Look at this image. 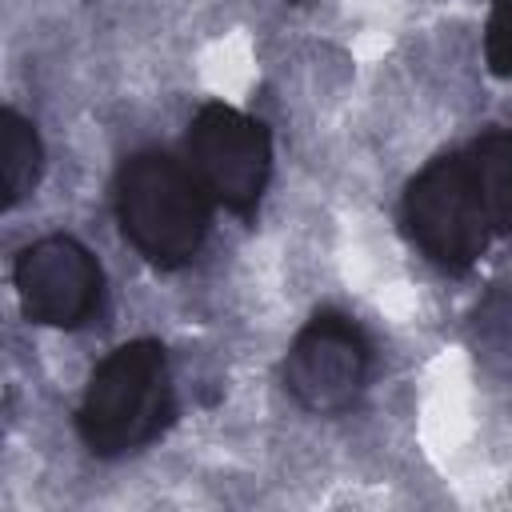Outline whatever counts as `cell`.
Here are the masks:
<instances>
[{
	"mask_svg": "<svg viewBox=\"0 0 512 512\" xmlns=\"http://www.w3.org/2000/svg\"><path fill=\"white\" fill-rule=\"evenodd\" d=\"M172 368L160 340H128L112 348L76 408V432L92 456H124L144 448L172 420Z\"/></svg>",
	"mask_w": 512,
	"mask_h": 512,
	"instance_id": "1",
	"label": "cell"
},
{
	"mask_svg": "<svg viewBox=\"0 0 512 512\" xmlns=\"http://www.w3.org/2000/svg\"><path fill=\"white\" fill-rule=\"evenodd\" d=\"M208 200L188 160L160 148L132 152L116 172L120 232L156 268H180L200 252L208 236Z\"/></svg>",
	"mask_w": 512,
	"mask_h": 512,
	"instance_id": "2",
	"label": "cell"
},
{
	"mask_svg": "<svg viewBox=\"0 0 512 512\" xmlns=\"http://www.w3.org/2000/svg\"><path fill=\"white\" fill-rule=\"evenodd\" d=\"M404 232L444 272H468L496 232L472 152L428 160L404 188Z\"/></svg>",
	"mask_w": 512,
	"mask_h": 512,
	"instance_id": "3",
	"label": "cell"
},
{
	"mask_svg": "<svg viewBox=\"0 0 512 512\" xmlns=\"http://www.w3.org/2000/svg\"><path fill=\"white\" fill-rule=\"evenodd\" d=\"M188 168L236 216H252L272 172V136L232 104H204L188 124Z\"/></svg>",
	"mask_w": 512,
	"mask_h": 512,
	"instance_id": "4",
	"label": "cell"
},
{
	"mask_svg": "<svg viewBox=\"0 0 512 512\" xmlns=\"http://www.w3.org/2000/svg\"><path fill=\"white\" fill-rule=\"evenodd\" d=\"M372 368V344L364 328L344 312H316L292 340L284 356V388L288 396L316 412L332 416L360 400Z\"/></svg>",
	"mask_w": 512,
	"mask_h": 512,
	"instance_id": "5",
	"label": "cell"
},
{
	"mask_svg": "<svg viewBox=\"0 0 512 512\" xmlns=\"http://www.w3.org/2000/svg\"><path fill=\"white\" fill-rule=\"evenodd\" d=\"M12 284L32 324L80 328L100 308L104 272L76 236L56 232V236H40L28 248H20L12 264Z\"/></svg>",
	"mask_w": 512,
	"mask_h": 512,
	"instance_id": "6",
	"label": "cell"
},
{
	"mask_svg": "<svg viewBox=\"0 0 512 512\" xmlns=\"http://www.w3.org/2000/svg\"><path fill=\"white\" fill-rule=\"evenodd\" d=\"M44 148L36 136V124L24 120L16 108L0 112V184H4V208H16L40 180Z\"/></svg>",
	"mask_w": 512,
	"mask_h": 512,
	"instance_id": "7",
	"label": "cell"
},
{
	"mask_svg": "<svg viewBox=\"0 0 512 512\" xmlns=\"http://www.w3.org/2000/svg\"><path fill=\"white\" fill-rule=\"evenodd\" d=\"M468 340L476 360L492 376L512 380V292H488L476 304L468 320Z\"/></svg>",
	"mask_w": 512,
	"mask_h": 512,
	"instance_id": "8",
	"label": "cell"
},
{
	"mask_svg": "<svg viewBox=\"0 0 512 512\" xmlns=\"http://www.w3.org/2000/svg\"><path fill=\"white\" fill-rule=\"evenodd\" d=\"M484 196H488V212L492 224L512 232V132H488L484 140H476L472 148Z\"/></svg>",
	"mask_w": 512,
	"mask_h": 512,
	"instance_id": "9",
	"label": "cell"
},
{
	"mask_svg": "<svg viewBox=\"0 0 512 512\" xmlns=\"http://www.w3.org/2000/svg\"><path fill=\"white\" fill-rule=\"evenodd\" d=\"M484 64L512 80V0H492L488 24H484Z\"/></svg>",
	"mask_w": 512,
	"mask_h": 512,
	"instance_id": "10",
	"label": "cell"
}]
</instances>
